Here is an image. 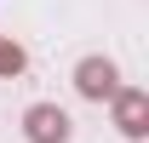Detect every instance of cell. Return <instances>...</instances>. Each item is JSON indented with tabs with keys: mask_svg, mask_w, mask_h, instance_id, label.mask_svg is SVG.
<instances>
[{
	"mask_svg": "<svg viewBox=\"0 0 149 143\" xmlns=\"http://www.w3.org/2000/svg\"><path fill=\"white\" fill-rule=\"evenodd\" d=\"M109 103H115V126H120V137L143 143V137H149V92H138V86H120Z\"/></svg>",
	"mask_w": 149,
	"mask_h": 143,
	"instance_id": "3957f363",
	"label": "cell"
},
{
	"mask_svg": "<svg viewBox=\"0 0 149 143\" xmlns=\"http://www.w3.org/2000/svg\"><path fill=\"white\" fill-rule=\"evenodd\" d=\"M23 69H29V52L17 40H0V80H17Z\"/></svg>",
	"mask_w": 149,
	"mask_h": 143,
	"instance_id": "277c9868",
	"label": "cell"
},
{
	"mask_svg": "<svg viewBox=\"0 0 149 143\" xmlns=\"http://www.w3.org/2000/svg\"><path fill=\"white\" fill-rule=\"evenodd\" d=\"M23 137L29 143H69L74 137V120L57 103H29L23 109Z\"/></svg>",
	"mask_w": 149,
	"mask_h": 143,
	"instance_id": "6da1fadb",
	"label": "cell"
},
{
	"mask_svg": "<svg viewBox=\"0 0 149 143\" xmlns=\"http://www.w3.org/2000/svg\"><path fill=\"white\" fill-rule=\"evenodd\" d=\"M74 92L92 97V103H109L115 92H120V69H115L109 57H80L74 63Z\"/></svg>",
	"mask_w": 149,
	"mask_h": 143,
	"instance_id": "7a4b0ae2",
	"label": "cell"
}]
</instances>
